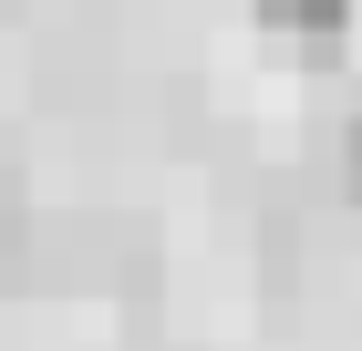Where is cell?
<instances>
[{"label": "cell", "mask_w": 362, "mask_h": 351, "mask_svg": "<svg viewBox=\"0 0 362 351\" xmlns=\"http://www.w3.org/2000/svg\"><path fill=\"white\" fill-rule=\"evenodd\" d=\"M269 31H290V42H310V52H332L341 31H352V0H249Z\"/></svg>", "instance_id": "cell-1"}, {"label": "cell", "mask_w": 362, "mask_h": 351, "mask_svg": "<svg viewBox=\"0 0 362 351\" xmlns=\"http://www.w3.org/2000/svg\"><path fill=\"white\" fill-rule=\"evenodd\" d=\"M341 196H352V207H362V124H352V135H341Z\"/></svg>", "instance_id": "cell-2"}]
</instances>
